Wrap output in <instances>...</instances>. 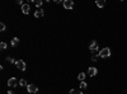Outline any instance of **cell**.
Segmentation results:
<instances>
[{"label": "cell", "instance_id": "16", "mask_svg": "<svg viewBox=\"0 0 127 94\" xmlns=\"http://www.w3.org/2000/svg\"><path fill=\"white\" fill-rule=\"evenodd\" d=\"M7 43H5V42H1V43H0V48H1V50H7Z\"/></svg>", "mask_w": 127, "mask_h": 94}, {"label": "cell", "instance_id": "17", "mask_svg": "<svg viewBox=\"0 0 127 94\" xmlns=\"http://www.w3.org/2000/svg\"><path fill=\"white\" fill-rule=\"evenodd\" d=\"M35 4L37 5V7H41V5H42V0H35Z\"/></svg>", "mask_w": 127, "mask_h": 94}, {"label": "cell", "instance_id": "15", "mask_svg": "<svg viewBox=\"0 0 127 94\" xmlns=\"http://www.w3.org/2000/svg\"><path fill=\"white\" fill-rule=\"evenodd\" d=\"M86 86H88V84H86L85 81H81V83H80V89H86Z\"/></svg>", "mask_w": 127, "mask_h": 94}, {"label": "cell", "instance_id": "3", "mask_svg": "<svg viewBox=\"0 0 127 94\" xmlns=\"http://www.w3.org/2000/svg\"><path fill=\"white\" fill-rule=\"evenodd\" d=\"M15 66L19 69V70L24 71V70H26V67H27V65H26V62H24L23 60H18L17 62H15Z\"/></svg>", "mask_w": 127, "mask_h": 94}, {"label": "cell", "instance_id": "21", "mask_svg": "<svg viewBox=\"0 0 127 94\" xmlns=\"http://www.w3.org/2000/svg\"><path fill=\"white\" fill-rule=\"evenodd\" d=\"M8 94H15V93L13 92V90H9V92H8Z\"/></svg>", "mask_w": 127, "mask_h": 94}, {"label": "cell", "instance_id": "5", "mask_svg": "<svg viewBox=\"0 0 127 94\" xmlns=\"http://www.w3.org/2000/svg\"><path fill=\"white\" fill-rule=\"evenodd\" d=\"M64 7H65V9H73V7H74V1L73 0H65L64 1Z\"/></svg>", "mask_w": 127, "mask_h": 94}, {"label": "cell", "instance_id": "7", "mask_svg": "<svg viewBox=\"0 0 127 94\" xmlns=\"http://www.w3.org/2000/svg\"><path fill=\"white\" fill-rule=\"evenodd\" d=\"M97 73H98V70H97V67H89L88 69V75L89 76H95L97 75Z\"/></svg>", "mask_w": 127, "mask_h": 94}, {"label": "cell", "instance_id": "14", "mask_svg": "<svg viewBox=\"0 0 127 94\" xmlns=\"http://www.w3.org/2000/svg\"><path fill=\"white\" fill-rule=\"evenodd\" d=\"M69 94H83V93H81V92H80V90H79V89H71Z\"/></svg>", "mask_w": 127, "mask_h": 94}, {"label": "cell", "instance_id": "6", "mask_svg": "<svg viewBox=\"0 0 127 94\" xmlns=\"http://www.w3.org/2000/svg\"><path fill=\"white\" fill-rule=\"evenodd\" d=\"M27 90H28V93H36L37 90H38V88H37L35 84H28V86H27Z\"/></svg>", "mask_w": 127, "mask_h": 94}, {"label": "cell", "instance_id": "4", "mask_svg": "<svg viewBox=\"0 0 127 94\" xmlns=\"http://www.w3.org/2000/svg\"><path fill=\"white\" fill-rule=\"evenodd\" d=\"M17 85H18V80L15 79V78H10V79L8 80V86L14 88V86H17Z\"/></svg>", "mask_w": 127, "mask_h": 94}, {"label": "cell", "instance_id": "12", "mask_svg": "<svg viewBox=\"0 0 127 94\" xmlns=\"http://www.w3.org/2000/svg\"><path fill=\"white\" fill-rule=\"evenodd\" d=\"M19 85H20V86H28V84H27V80H26V79H20V80H19Z\"/></svg>", "mask_w": 127, "mask_h": 94}, {"label": "cell", "instance_id": "9", "mask_svg": "<svg viewBox=\"0 0 127 94\" xmlns=\"http://www.w3.org/2000/svg\"><path fill=\"white\" fill-rule=\"evenodd\" d=\"M43 15H45V12H43V9H38V10H36V13H35V17H36V18H42Z\"/></svg>", "mask_w": 127, "mask_h": 94}, {"label": "cell", "instance_id": "8", "mask_svg": "<svg viewBox=\"0 0 127 94\" xmlns=\"http://www.w3.org/2000/svg\"><path fill=\"white\" fill-rule=\"evenodd\" d=\"M29 10H31V8H29L28 4H23V5H22V12H23L24 14H29Z\"/></svg>", "mask_w": 127, "mask_h": 94}, {"label": "cell", "instance_id": "20", "mask_svg": "<svg viewBox=\"0 0 127 94\" xmlns=\"http://www.w3.org/2000/svg\"><path fill=\"white\" fill-rule=\"evenodd\" d=\"M97 60H98V56H95V55H94V56H92V61H94V62H95Z\"/></svg>", "mask_w": 127, "mask_h": 94}, {"label": "cell", "instance_id": "18", "mask_svg": "<svg viewBox=\"0 0 127 94\" xmlns=\"http://www.w3.org/2000/svg\"><path fill=\"white\" fill-rule=\"evenodd\" d=\"M7 60H8L9 62H10V64H15V62H17V61H14V59H12V57H8Z\"/></svg>", "mask_w": 127, "mask_h": 94}, {"label": "cell", "instance_id": "13", "mask_svg": "<svg viewBox=\"0 0 127 94\" xmlns=\"http://www.w3.org/2000/svg\"><path fill=\"white\" fill-rule=\"evenodd\" d=\"M85 76H86V74H85V73H80V74L78 75V79H79L80 81H83V80L85 79Z\"/></svg>", "mask_w": 127, "mask_h": 94}, {"label": "cell", "instance_id": "2", "mask_svg": "<svg viewBox=\"0 0 127 94\" xmlns=\"http://www.w3.org/2000/svg\"><path fill=\"white\" fill-rule=\"evenodd\" d=\"M89 50H90L93 54H95V52L98 51V43H97V41H92V42L89 43Z\"/></svg>", "mask_w": 127, "mask_h": 94}, {"label": "cell", "instance_id": "19", "mask_svg": "<svg viewBox=\"0 0 127 94\" xmlns=\"http://www.w3.org/2000/svg\"><path fill=\"white\" fill-rule=\"evenodd\" d=\"M0 31H1V32H3V31H5V24L4 23L0 24Z\"/></svg>", "mask_w": 127, "mask_h": 94}, {"label": "cell", "instance_id": "10", "mask_svg": "<svg viewBox=\"0 0 127 94\" xmlns=\"http://www.w3.org/2000/svg\"><path fill=\"white\" fill-rule=\"evenodd\" d=\"M95 4H97L98 8H103L104 5H106V1H104V0H97V1H95Z\"/></svg>", "mask_w": 127, "mask_h": 94}, {"label": "cell", "instance_id": "11", "mask_svg": "<svg viewBox=\"0 0 127 94\" xmlns=\"http://www.w3.org/2000/svg\"><path fill=\"white\" fill-rule=\"evenodd\" d=\"M18 43H19V39H18V37H14V38L12 39V46H13V47H17Z\"/></svg>", "mask_w": 127, "mask_h": 94}, {"label": "cell", "instance_id": "1", "mask_svg": "<svg viewBox=\"0 0 127 94\" xmlns=\"http://www.w3.org/2000/svg\"><path fill=\"white\" fill-rule=\"evenodd\" d=\"M109 56H111V50L108 48V47H104L103 50H100V51H99V57L107 59V57H109Z\"/></svg>", "mask_w": 127, "mask_h": 94}]
</instances>
